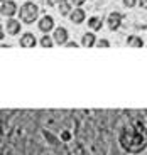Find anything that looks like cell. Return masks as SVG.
<instances>
[{"label": "cell", "instance_id": "4", "mask_svg": "<svg viewBox=\"0 0 147 155\" xmlns=\"http://www.w3.org/2000/svg\"><path fill=\"white\" fill-rule=\"evenodd\" d=\"M122 20H124V15L120 12H110V15L107 17V25L112 32L118 31L120 25H122Z\"/></svg>", "mask_w": 147, "mask_h": 155}, {"label": "cell", "instance_id": "2", "mask_svg": "<svg viewBox=\"0 0 147 155\" xmlns=\"http://www.w3.org/2000/svg\"><path fill=\"white\" fill-rule=\"evenodd\" d=\"M53 39H54V42L59 44V46H66V44L70 42V32H68V29L59 25L53 32Z\"/></svg>", "mask_w": 147, "mask_h": 155}, {"label": "cell", "instance_id": "6", "mask_svg": "<svg viewBox=\"0 0 147 155\" xmlns=\"http://www.w3.org/2000/svg\"><path fill=\"white\" fill-rule=\"evenodd\" d=\"M70 20L73 24H76V25H80V24H83L86 20V12L81 7H74L73 12L70 14Z\"/></svg>", "mask_w": 147, "mask_h": 155}, {"label": "cell", "instance_id": "20", "mask_svg": "<svg viewBox=\"0 0 147 155\" xmlns=\"http://www.w3.org/2000/svg\"><path fill=\"white\" fill-rule=\"evenodd\" d=\"M54 2H56V4H59V2H61V0H54Z\"/></svg>", "mask_w": 147, "mask_h": 155}, {"label": "cell", "instance_id": "19", "mask_svg": "<svg viewBox=\"0 0 147 155\" xmlns=\"http://www.w3.org/2000/svg\"><path fill=\"white\" fill-rule=\"evenodd\" d=\"M63 138H64V140H70V133L64 132V133H63Z\"/></svg>", "mask_w": 147, "mask_h": 155}, {"label": "cell", "instance_id": "13", "mask_svg": "<svg viewBox=\"0 0 147 155\" xmlns=\"http://www.w3.org/2000/svg\"><path fill=\"white\" fill-rule=\"evenodd\" d=\"M39 46H41V47H53V46H54V39L51 37V35L44 34L43 37L39 39Z\"/></svg>", "mask_w": 147, "mask_h": 155}, {"label": "cell", "instance_id": "9", "mask_svg": "<svg viewBox=\"0 0 147 155\" xmlns=\"http://www.w3.org/2000/svg\"><path fill=\"white\" fill-rule=\"evenodd\" d=\"M81 46H85V47L97 46V35H95V32H86V34H83V37H81Z\"/></svg>", "mask_w": 147, "mask_h": 155}, {"label": "cell", "instance_id": "3", "mask_svg": "<svg viewBox=\"0 0 147 155\" xmlns=\"http://www.w3.org/2000/svg\"><path fill=\"white\" fill-rule=\"evenodd\" d=\"M0 12H2V15H4V17L12 19L15 14H19V7H17V4L14 2V0H5V2H2Z\"/></svg>", "mask_w": 147, "mask_h": 155}, {"label": "cell", "instance_id": "7", "mask_svg": "<svg viewBox=\"0 0 147 155\" xmlns=\"http://www.w3.org/2000/svg\"><path fill=\"white\" fill-rule=\"evenodd\" d=\"M37 42L39 41L36 39V35L32 34V32H24V34L20 35V46L22 47H34Z\"/></svg>", "mask_w": 147, "mask_h": 155}, {"label": "cell", "instance_id": "8", "mask_svg": "<svg viewBox=\"0 0 147 155\" xmlns=\"http://www.w3.org/2000/svg\"><path fill=\"white\" fill-rule=\"evenodd\" d=\"M20 31H22V24H20V20H17V19H9L7 20V32L10 35H17Z\"/></svg>", "mask_w": 147, "mask_h": 155}, {"label": "cell", "instance_id": "16", "mask_svg": "<svg viewBox=\"0 0 147 155\" xmlns=\"http://www.w3.org/2000/svg\"><path fill=\"white\" fill-rule=\"evenodd\" d=\"M70 2H71V5H73V7H80V5L85 4V0H70Z\"/></svg>", "mask_w": 147, "mask_h": 155}, {"label": "cell", "instance_id": "17", "mask_svg": "<svg viewBox=\"0 0 147 155\" xmlns=\"http://www.w3.org/2000/svg\"><path fill=\"white\" fill-rule=\"evenodd\" d=\"M139 7L140 8H145V10H147V0H139Z\"/></svg>", "mask_w": 147, "mask_h": 155}, {"label": "cell", "instance_id": "15", "mask_svg": "<svg viewBox=\"0 0 147 155\" xmlns=\"http://www.w3.org/2000/svg\"><path fill=\"white\" fill-rule=\"evenodd\" d=\"M124 5L132 8V7H135V5H139V0H124Z\"/></svg>", "mask_w": 147, "mask_h": 155}, {"label": "cell", "instance_id": "1", "mask_svg": "<svg viewBox=\"0 0 147 155\" xmlns=\"http://www.w3.org/2000/svg\"><path fill=\"white\" fill-rule=\"evenodd\" d=\"M19 17H20V22L22 24H34L39 17V7L34 4V2H26V4L20 5L19 8Z\"/></svg>", "mask_w": 147, "mask_h": 155}, {"label": "cell", "instance_id": "14", "mask_svg": "<svg viewBox=\"0 0 147 155\" xmlns=\"http://www.w3.org/2000/svg\"><path fill=\"white\" fill-rule=\"evenodd\" d=\"M97 46L98 47H110V41L108 39H100V41H97Z\"/></svg>", "mask_w": 147, "mask_h": 155}, {"label": "cell", "instance_id": "10", "mask_svg": "<svg viewBox=\"0 0 147 155\" xmlns=\"http://www.w3.org/2000/svg\"><path fill=\"white\" fill-rule=\"evenodd\" d=\"M88 27L91 29L93 32H98V31H101V27H103V19L101 17H90L88 19Z\"/></svg>", "mask_w": 147, "mask_h": 155}, {"label": "cell", "instance_id": "21", "mask_svg": "<svg viewBox=\"0 0 147 155\" xmlns=\"http://www.w3.org/2000/svg\"><path fill=\"white\" fill-rule=\"evenodd\" d=\"M2 2H5V0H2Z\"/></svg>", "mask_w": 147, "mask_h": 155}, {"label": "cell", "instance_id": "5", "mask_svg": "<svg viewBox=\"0 0 147 155\" xmlns=\"http://www.w3.org/2000/svg\"><path fill=\"white\" fill-rule=\"evenodd\" d=\"M37 27H39V31L41 32H44V34H47V32H51V31H54V19L51 15H44L43 19H39V22H37Z\"/></svg>", "mask_w": 147, "mask_h": 155}, {"label": "cell", "instance_id": "18", "mask_svg": "<svg viewBox=\"0 0 147 155\" xmlns=\"http://www.w3.org/2000/svg\"><path fill=\"white\" fill-rule=\"evenodd\" d=\"M66 47H80V46H78V44L74 42V41H70V42L66 44Z\"/></svg>", "mask_w": 147, "mask_h": 155}, {"label": "cell", "instance_id": "11", "mask_svg": "<svg viewBox=\"0 0 147 155\" xmlns=\"http://www.w3.org/2000/svg\"><path fill=\"white\" fill-rule=\"evenodd\" d=\"M58 5H59V14L64 17H70V14L73 12V5H71L70 0H61Z\"/></svg>", "mask_w": 147, "mask_h": 155}, {"label": "cell", "instance_id": "12", "mask_svg": "<svg viewBox=\"0 0 147 155\" xmlns=\"http://www.w3.org/2000/svg\"><path fill=\"white\" fill-rule=\"evenodd\" d=\"M127 44L130 47H142L144 46V41H142V37L132 34V35H128V37H127Z\"/></svg>", "mask_w": 147, "mask_h": 155}]
</instances>
